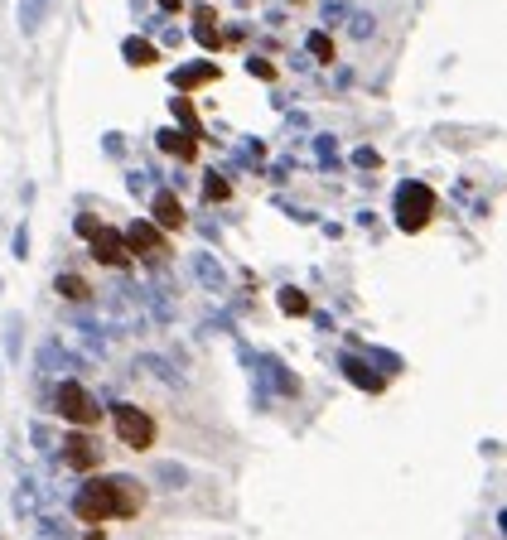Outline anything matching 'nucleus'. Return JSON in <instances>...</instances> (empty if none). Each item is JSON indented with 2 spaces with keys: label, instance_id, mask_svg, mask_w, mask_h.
Masks as SVG:
<instances>
[{
  "label": "nucleus",
  "instance_id": "f257e3e1",
  "mask_svg": "<svg viewBox=\"0 0 507 540\" xmlns=\"http://www.w3.org/2000/svg\"><path fill=\"white\" fill-rule=\"evenodd\" d=\"M73 512L83 521H126V516L141 512V487L131 478H92V483L73 497Z\"/></svg>",
  "mask_w": 507,
  "mask_h": 540
},
{
  "label": "nucleus",
  "instance_id": "f03ea898",
  "mask_svg": "<svg viewBox=\"0 0 507 540\" xmlns=\"http://www.w3.org/2000/svg\"><path fill=\"white\" fill-rule=\"evenodd\" d=\"M430 217H435V193L430 184H401L396 189V227L401 232H425L430 227Z\"/></svg>",
  "mask_w": 507,
  "mask_h": 540
},
{
  "label": "nucleus",
  "instance_id": "7ed1b4c3",
  "mask_svg": "<svg viewBox=\"0 0 507 540\" xmlns=\"http://www.w3.org/2000/svg\"><path fill=\"white\" fill-rule=\"evenodd\" d=\"M58 415L68 420V425H97L102 420V405L92 401V391H87L83 381H63L58 386Z\"/></svg>",
  "mask_w": 507,
  "mask_h": 540
},
{
  "label": "nucleus",
  "instance_id": "20e7f679",
  "mask_svg": "<svg viewBox=\"0 0 507 540\" xmlns=\"http://www.w3.org/2000/svg\"><path fill=\"white\" fill-rule=\"evenodd\" d=\"M112 425H116V439H121L126 449H150V444H155V420H150L145 410H136V405H116Z\"/></svg>",
  "mask_w": 507,
  "mask_h": 540
},
{
  "label": "nucleus",
  "instance_id": "39448f33",
  "mask_svg": "<svg viewBox=\"0 0 507 540\" xmlns=\"http://www.w3.org/2000/svg\"><path fill=\"white\" fill-rule=\"evenodd\" d=\"M87 242H92V256H97V261H107V266H116V270L131 266V246H126V237L112 232V227H97Z\"/></svg>",
  "mask_w": 507,
  "mask_h": 540
},
{
  "label": "nucleus",
  "instance_id": "423d86ee",
  "mask_svg": "<svg viewBox=\"0 0 507 540\" xmlns=\"http://www.w3.org/2000/svg\"><path fill=\"white\" fill-rule=\"evenodd\" d=\"M150 222L160 227V232H179L184 227V203H179V193L174 189H160L150 198Z\"/></svg>",
  "mask_w": 507,
  "mask_h": 540
},
{
  "label": "nucleus",
  "instance_id": "0eeeda50",
  "mask_svg": "<svg viewBox=\"0 0 507 540\" xmlns=\"http://www.w3.org/2000/svg\"><path fill=\"white\" fill-rule=\"evenodd\" d=\"M203 82H218V63H208V58L169 73V87H174V92H194V87H203Z\"/></svg>",
  "mask_w": 507,
  "mask_h": 540
},
{
  "label": "nucleus",
  "instance_id": "6e6552de",
  "mask_svg": "<svg viewBox=\"0 0 507 540\" xmlns=\"http://www.w3.org/2000/svg\"><path fill=\"white\" fill-rule=\"evenodd\" d=\"M49 10H54V0H20V10H15V20H20V34H39L44 20H49Z\"/></svg>",
  "mask_w": 507,
  "mask_h": 540
},
{
  "label": "nucleus",
  "instance_id": "1a4fd4ad",
  "mask_svg": "<svg viewBox=\"0 0 507 540\" xmlns=\"http://www.w3.org/2000/svg\"><path fill=\"white\" fill-rule=\"evenodd\" d=\"M194 275H198V285H203V290H223V285H227L223 261H218V256H208V251H198V256H194Z\"/></svg>",
  "mask_w": 507,
  "mask_h": 540
},
{
  "label": "nucleus",
  "instance_id": "9d476101",
  "mask_svg": "<svg viewBox=\"0 0 507 540\" xmlns=\"http://www.w3.org/2000/svg\"><path fill=\"white\" fill-rule=\"evenodd\" d=\"M155 145H160L165 155H179V160H194V155H198L194 135H184L179 126H169V131H160V135H155Z\"/></svg>",
  "mask_w": 507,
  "mask_h": 540
},
{
  "label": "nucleus",
  "instance_id": "9b49d317",
  "mask_svg": "<svg viewBox=\"0 0 507 540\" xmlns=\"http://www.w3.org/2000/svg\"><path fill=\"white\" fill-rule=\"evenodd\" d=\"M63 463H68V468H97V449H92V444H87L83 434H73V439H63Z\"/></svg>",
  "mask_w": 507,
  "mask_h": 540
},
{
  "label": "nucleus",
  "instance_id": "f8f14e48",
  "mask_svg": "<svg viewBox=\"0 0 507 540\" xmlns=\"http://www.w3.org/2000/svg\"><path fill=\"white\" fill-rule=\"evenodd\" d=\"M121 58H126V63H131V68H150V63H155V58H160V49H155V44H150V39H141V34H131V39H126V44H121Z\"/></svg>",
  "mask_w": 507,
  "mask_h": 540
},
{
  "label": "nucleus",
  "instance_id": "ddd939ff",
  "mask_svg": "<svg viewBox=\"0 0 507 540\" xmlns=\"http://www.w3.org/2000/svg\"><path fill=\"white\" fill-rule=\"evenodd\" d=\"M126 246H131V251H165L160 227H150V222H131V227H126Z\"/></svg>",
  "mask_w": 507,
  "mask_h": 540
},
{
  "label": "nucleus",
  "instance_id": "4468645a",
  "mask_svg": "<svg viewBox=\"0 0 507 540\" xmlns=\"http://www.w3.org/2000/svg\"><path fill=\"white\" fill-rule=\"evenodd\" d=\"M39 367H49V372L63 377V372H73V357L58 348V343H44V348H39Z\"/></svg>",
  "mask_w": 507,
  "mask_h": 540
},
{
  "label": "nucleus",
  "instance_id": "2eb2a0df",
  "mask_svg": "<svg viewBox=\"0 0 507 540\" xmlns=\"http://www.w3.org/2000/svg\"><path fill=\"white\" fill-rule=\"evenodd\" d=\"M194 34H198V44L218 49V29H213V10H208V5H198L194 10Z\"/></svg>",
  "mask_w": 507,
  "mask_h": 540
},
{
  "label": "nucleus",
  "instance_id": "dca6fc26",
  "mask_svg": "<svg viewBox=\"0 0 507 540\" xmlns=\"http://www.w3.org/2000/svg\"><path fill=\"white\" fill-rule=\"evenodd\" d=\"M343 372L353 377V386H363V391H382V377H372L358 357H343Z\"/></svg>",
  "mask_w": 507,
  "mask_h": 540
},
{
  "label": "nucleus",
  "instance_id": "f3484780",
  "mask_svg": "<svg viewBox=\"0 0 507 540\" xmlns=\"http://www.w3.org/2000/svg\"><path fill=\"white\" fill-rule=\"evenodd\" d=\"M58 295H68V299H92V285H87L83 275H58Z\"/></svg>",
  "mask_w": 507,
  "mask_h": 540
},
{
  "label": "nucleus",
  "instance_id": "a211bd4d",
  "mask_svg": "<svg viewBox=\"0 0 507 540\" xmlns=\"http://www.w3.org/2000/svg\"><path fill=\"white\" fill-rule=\"evenodd\" d=\"M281 309H285V314H310V299H305V290L285 285V290H281Z\"/></svg>",
  "mask_w": 507,
  "mask_h": 540
},
{
  "label": "nucleus",
  "instance_id": "6ab92c4d",
  "mask_svg": "<svg viewBox=\"0 0 507 540\" xmlns=\"http://www.w3.org/2000/svg\"><path fill=\"white\" fill-rule=\"evenodd\" d=\"M174 121H179V131L184 135H198V116L189 102H174Z\"/></svg>",
  "mask_w": 507,
  "mask_h": 540
},
{
  "label": "nucleus",
  "instance_id": "aec40b11",
  "mask_svg": "<svg viewBox=\"0 0 507 540\" xmlns=\"http://www.w3.org/2000/svg\"><path fill=\"white\" fill-rule=\"evenodd\" d=\"M310 54L319 58V63H329V58H334V39H329V34H310Z\"/></svg>",
  "mask_w": 507,
  "mask_h": 540
},
{
  "label": "nucleus",
  "instance_id": "412c9836",
  "mask_svg": "<svg viewBox=\"0 0 507 540\" xmlns=\"http://www.w3.org/2000/svg\"><path fill=\"white\" fill-rule=\"evenodd\" d=\"M10 251H15L20 261H25V256H29V227H25V222L15 227V237H10Z\"/></svg>",
  "mask_w": 507,
  "mask_h": 540
},
{
  "label": "nucleus",
  "instance_id": "4be33fe9",
  "mask_svg": "<svg viewBox=\"0 0 507 540\" xmlns=\"http://www.w3.org/2000/svg\"><path fill=\"white\" fill-rule=\"evenodd\" d=\"M372 20H367V15H353V20H348V34H353V39H367V34H372Z\"/></svg>",
  "mask_w": 507,
  "mask_h": 540
},
{
  "label": "nucleus",
  "instance_id": "5701e85b",
  "mask_svg": "<svg viewBox=\"0 0 507 540\" xmlns=\"http://www.w3.org/2000/svg\"><path fill=\"white\" fill-rule=\"evenodd\" d=\"M203 193H208V198H227V179L208 174V179H203Z\"/></svg>",
  "mask_w": 507,
  "mask_h": 540
},
{
  "label": "nucleus",
  "instance_id": "b1692460",
  "mask_svg": "<svg viewBox=\"0 0 507 540\" xmlns=\"http://www.w3.org/2000/svg\"><path fill=\"white\" fill-rule=\"evenodd\" d=\"M247 68H252V78H261V82H271V78H276V68H271L266 58H252Z\"/></svg>",
  "mask_w": 507,
  "mask_h": 540
},
{
  "label": "nucleus",
  "instance_id": "393cba45",
  "mask_svg": "<svg viewBox=\"0 0 507 540\" xmlns=\"http://www.w3.org/2000/svg\"><path fill=\"white\" fill-rule=\"evenodd\" d=\"M353 164L358 169H377V150H353Z\"/></svg>",
  "mask_w": 507,
  "mask_h": 540
},
{
  "label": "nucleus",
  "instance_id": "a878e982",
  "mask_svg": "<svg viewBox=\"0 0 507 540\" xmlns=\"http://www.w3.org/2000/svg\"><path fill=\"white\" fill-rule=\"evenodd\" d=\"M102 145H107V155H112V160H116V155H121V150H126V145H121V135H116V131H107V135H102Z\"/></svg>",
  "mask_w": 507,
  "mask_h": 540
},
{
  "label": "nucleus",
  "instance_id": "bb28decb",
  "mask_svg": "<svg viewBox=\"0 0 507 540\" xmlns=\"http://www.w3.org/2000/svg\"><path fill=\"white\" fill-rule=\"evenodd\" d=\"M314 145H319V164L334 160V140H329V135H324V140H314Z\"/></svg>",
  "mask_w": 507,
  "mask_h": 540
},
{
  "label": "nucleus",
  "instance_id": "cd10ccee",
  "mask_svg": "<svg viewBox=\"0 0 507 540\" xmlns=\"http://www.w3.org/2000/svg\"><path fill=\"white\" fill-rule=\"evenodd\" d=\"M343 15H348V10H343V5H334V0H329V5H324V20H329V25H338V20H343Z\"/></svg>",
  "mask_w": 507,
  "mask_h": 540
},
{
  "label": "nucleus",
  "instance_id": "c85d7f7f",
  "mask_svg": "<svg viewBox=\"0 0 507 540\" xmlns=\"http://www.w3.org/2000/svg\"><path fill=\"white\" fill-rule=\"evenodd\" d=\"M97 227H102V222H97V217H78V232H83V237H92V232H97Z\"/></svg>",
  "mask_w": 507,
  "mask_h": 540
},
{
  "label": "nucleus",
  "instance_id": "c756f323",
  "mask_svg": "<svg viewBox=\"0 0 507 540\" xmlns=\"http://www.w3.org/2000/svg\"><path fill=\"white\" fill-rule=\"evenodd\" d=\"M160 10H179V0H160Z\"/></svg>",
  "mask_w": 507,
  "mask_h": 540
}]
</instances>
